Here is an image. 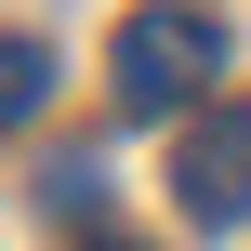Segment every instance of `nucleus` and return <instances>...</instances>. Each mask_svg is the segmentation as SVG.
Here are the masks:
<instances>
[{
	"mask_svg": "<svg viewBox=\"0 0 251 251\" xmlns=\"http://www.w3.org/2000/svg\"><path fill=\"white\" fill-rule=\"evenodd\" d=\"M212 66H225V13H199V0H146V13H119V40H106V79H119L132 119H172Z\"/></svg>",
	"mask_w": 251,
	"mask_h": 251,
	"instance_id": "obj_1",
	"label": "nucleus"
},
{
	"mask_svg": "<svg viewBox=\"0 0 251 251\" xmlns=\"http://www.w3.org/2000/svg\"><path fill=\"white\" fill-rule=\"evenodd\" d=\"M172 199H185V225H251V106H212L172 146Z\"/></svg>",
	"mask_w": 251,
	"mask_h": 251,
	"instance_id": "obj_2",
	"label": "nucleus"
},
{
	"mask_svg": "<svg viewBox=\"0 0 251 251\" xmlns=\"http://www.w3.org/2000/svg\"><path fill=\"white\" fill-rule=\"evenodd\" d=\"M40 212L93 238V225H106V159H53V172H40Z\"/></svg>",
	"mask_w": 251,
	"mask_h": 251,
	"instance_id": "obj_3",
	"label": "nucleus"
},
{
	"mask_svg": "<svg viewBox=\"0 0 251 251\" xmlns=\"http://www.w3.org/2000/svg\"><path fill=\"white\" fill-rule=\"evenodd\" d=\"M53 106V53L40 40H0V119H40Z\"/></svg>",
	"mask_w": 251,
	"mask_h": 251,
	"instance_id": "obj_4",
	"label": "nucleus"
},
{
	"mask_svg": "<svg viewBox=\"0 0 251 251\" xmlns=\"http://www.w3.org/2000/svg\"><path fill=\"white\" fill-rule=\"evenodd\" d=\"M93 251H132V238H93Z\"/></svg>",
	"mask_w": 251,
	"mask_h": 251,
	"instance_id": "obj_5",
	"label": "nucleus"
}]
</instances>
